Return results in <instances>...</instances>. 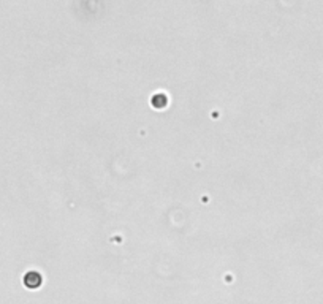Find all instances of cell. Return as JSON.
<instances>
[{"label": "cell", "mask_w": 323, "mask_h": 304, "mask_svg": "<svg viewBox=\"0 0 323 304\" xmlns=\"http://www.w3.org/2000/svg\"><path fill=\"white\" fill-rule=\"evenodd\" d=\"M23 280H24V285H26L27 288H31V290H35V288H38V287L41 285V282H43L41 274L36 272V271H29V272H26V276H24Z\"/></svg>", "instance_id": "1"}]
</instances>
